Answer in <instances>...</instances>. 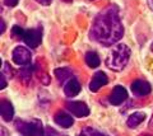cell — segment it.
<instances>
[{
  "label": "cell",
  "mask_w": 153,
  "mask_h": 136,
  "mask_svg": "<svg viewBox=\"0 0 153 136\" xmlns=\"http://www.w3.org/2000/svg\"><path fill=\"white\" fill-rule=\"evenodd\" d=\"M124 35V27L116 5L107 7L94 18L91 28V38L103 46H112Z\"/></svg>",
  "instance_id": "6da1fadb"
},
{
  "label": "cell",
  "mask_w": 153,
  "mask_h": 136,
  "mask_svg": "<svg viewBox=\"0 0 153 136\" xmlns=\"http://www.w3.org/2000/svg\"><path fill=\"white\" fill-rule=\"evenodd\" d=\"M130 57V49L126 45L120 43L110 51L106 59V65L114 71H121L126 66Z\"/></svg>",
  "instance_id": "7a4b0ae2"
},
{
  "label": "cell",
  "mask_w": 153,
  "mask_h": 136,
  "mask_svg": "<svg viewBox=\"0 0 153 136\" xmlns=\"http://www.w3.org/2000/svg\"><path fill=\"white\" fill-rule=\"evenodd\" d=\"M17 130L25 136H44V130H42V124L38 120L33 121H17L16 122Z\"/></svg>",
  "instance_id": "3957f363"
},
{
  "label": "cell",
  "mask_w": 153,
  "mask_h": 136,
  "mask_svg": "<svg viewBox=\"0 0 153 136\" xmlns=\"http://www.w3.org/2000/svg\"><path fill=\"white\" fill-rule=\"evenodd\" d=\"M12 57H13V61L16 62L17 65H28L31 62V52L30 50L23 47V46H17L16 49L13 50V54H12Z\"/></svg>",
  "instance_id": "277c9868"
},
{
  "label": "cell",
  "mask_w": 153,
  "mask_h": 136,
  "mask_svg": "<svg viewBox=\"0 0 153 136\" xmlns=\"http://www.w3.org/2000/svg\"><path fill=\"white\" fill-rule=\"evenodd\" d=\"M23 40H25L28 47L36 49L37 46L41 43V40H42V28L38 27V28H33V29L26 31Z\"/></svg>",
  "instance_id": "5b68a950"
},
{
  "label": "cell",
  "mask_w": 153,
  "mask_h": 136,
  "mask_svg": "<svg viewBox=\"0 0 153 136\" xmlns=\"http://www.w3.org/2000/svg\"><path fill=\"white\" fill-rule=\"evenodd\" d=\"M66 108L76 117H85L89 115L88 106L83 102H68L66 103Z\"/></svg>",
  "instance_id": "8992f818"
},
{
  "label": "cell",
  "mask_w": 153,
  "mask_h": 136,
  "mask_svg": "<svg viewBox=\"0 0 153 136\" xmlns=\"http://www.w3.org/2000/svg\"><path fill=\"white\" fill-rule=\"evenodd\" d=\"M126 99H128L126 89L124 88L123 85H116L112 93H111V96H110V103L114 104V106H119Z\"/></svg>",
  "instance_id": "52a82bcc"
},
{
  "label": "cell",
  "mask_w": 153,
  "mask_h": 136,
  "mask_svg": "<svg viewBox=\"0 0 153 136\" xmlns=\"http://www.w3.org/2000/svg\"><path fill=\"white\" fill-rule=\"evenodd\" d=\"M151 90H152L151 84L148 82H146V80H142V79L135 80L131 84V92L135 96H139V97L147 96V94H149L151 93Z\"/></svg>",
  "instance_id": "ba28073f"
},
{
  "label": "cell",
  "mask_w": 153,
  "mask_h": 136,
  "mask_svg": "<svg viewBox=\"0 0 153 136\" xmlns=\"http://www.w3.org/2000/svg\"><path fill=\"white\" fill-rule=\"evenodd\" d=\"M107 82H108L107 75L105 73H102V71H97L93 75L92 80H91V83H89V90L91 92H97L101 87L106 85Z\"/></svg>",
  "instance_id": "9c48e42d"
},
{
  "label": "cell",
  "mask_w": 153,
  "mask_h": 136,
  "mask_svg": "<svg viewBox=\"0 0 153 136\" xmlns=\"http://www.w3.org/2000/svg\"><path fill=\"white\" fill-rule=\"evenodd\" d=\"M64 92H65L66 97H70V98L71 97H75L80 92V84H79V82L76 80L75 78H71L70 80L65 84Z\"/></svg>",
  "instance_id": "30bf717a"
},
{
  "label": "cell",
  "mask_w": 153,
  "mask_h": 136,
  "mask_svg": "<svg viewBox=\"0 0 153 136\" xmlns=\"http://www.w3.org/2000/svg\"><path fill=\"white\" fill-rule=\"evenodd\" d=\"M55 122L59 126H61V127L68 129L74 124V121H73V118H71V116H69L66 112L60 111L55 115Z\"/></svg>",
  "instance_id": "8fae6325"
},
{
  "label": "cell",
  "mask_w": 153,
  "mask_h": 136,
  "mask_svg": "<svg viewBox=\"0 0 153 136\" xmlns=\"http://www.w3.org/2000/svg\"><path fill=\"white\" fill-rule=\"evenodd\" d=\"M0 115H1L4 121H10L13 118L14 110H13V106L10 104V102H8L5 99L0 102Z\"/></svg>",
  "instance_id": "7c38bea8"
},
{
  "label": "cell",
  "mask_w": 153,
  "mask_h": 136,
  "mask_svg": "<svg viewBox=\"0 0 153 136\" xmlns=\"http://www.w3.org/2000/svg\"><path fill=\"white\" fill-rule=\"evenodd\" d=\"M144 118H146V115L143 113V112H135V113L129 116L126 124L130 129H134V127H137V126H139L143 121H144Z\"/></svg>",
  "instance_id": "4fadbf2b"
},
{
  "label": "cell",
  "mask_w": 153,
  "mask_h": 136,
  "mask_svg": "<svg viewBox=\"0 0 153 136\" xmlns=\"http://www.w3.org/2000/svg\"><path fill=\"white\" fill-rule=\"evenodd\" d=\"M85 62L89 68H98L100 64H101V60H100V56L94 52V51H89V52L85 54Z\"/></svg>",
  "instance_id": "5bb4252c"
},
{
  "label": "cell",
  "mask_w": 153,
  "mask_h": 136,
  "mask_svg": "<svg viewBox=\"0 0 153 136\" xmlns=\"http://www.w3.org/2000/svg\"><path fill=\"white\" fill-rule=\"evenodd\" d=\"M55 76L56 79L59 80L60 83H63L65 82L66 79H69L71 76V71L69 69H66V68H60V69H56L55 70Z\"/></svg>",
  "instance_id": "9a60e30c"
},
{
  "label": "cell",
  "mask_w": 153,
  "mask_h": 136,
  "mask_svg": "<svg viewBox=\"0 0 153 136\" xmlns=\"http://www.w3.org/2000/svg\"><path fill=\"white\" fill-rule=\"evenodd\" d=\"M79 136H107V135H103L98 131H96L93 129H84L82 132L79 134Z\"/></svg>",
  "instance_id": "2e32d148"
},
{
  "label": "cell",
  "mask_w": 153,
  "mask_h": 136,
  "mask_svg": "<svg viewBox=\"0 0 153 136\" xmlns=\"http://www.w3.org/2000/svg\"><path fill=\"white\" fill-rule=\"evenodd\" d=\"M12 33H13L14 37H17V38H23V37H25L26 31L23 29L22 27H19V26H14L12 28Z\"/></svg>",
  "instance_id": "e0dca14e"
},
{
  "label": "cell",
  "mask_w": 153,
  "mask_h": 136,
  "mask_svg": "<svg viewBox=\"0 0 153 136\" xmlns=\"http://www.w3.org/2000/svg\"><path fill=\"white\" fill-rule=\"evenodd\" d=\"M19 0H4V3H5V5L8 7H16L18 4Z\"/></svg>",
  "instance_id": "ac0fdd59"
},
{
  "label": "cell",
  "mask_w": 153,
  "mask_h": 136,
  "mask_svg": "<svg viewBox=\"0 0 153 136\" xmlns=\"http://www.w3.org/2000/svg\"><path fill=\"white\" fill-rule=\"evenodd\" d=\"M7 87V82H5V76L1 74V76H0V89H5Z\"/></svg>",
  "instance_id": "d6986e66"
},
{
  "label": "cell",
  "mask_w": 153,
  "mask_h": 136,
  "mask_svg": "<svg viewBox=\"0 0 153 136\" xmlns=\"http://www.w3.org/2000/svg\"><path fill=\"white\" fill-rule=\"evenodd\" d=\"M36 1L40 3V4H42V5H50L52 0H36Z\"/></svg>",
  "instance_id": "ffe728a7"
},
{
  "label": "cell",
  "mask_w": 153,
  "mask_h": 136,
  "mask_svg": "<svg viewBox=\"0 0 153 136\" xmlns=\"http://www.w3.org/2000/svg\"><path fill=\"white\" fill-rule=\"evenodd\" d=\"M4 31H5V23H4V21L1 19V29H0V33H4Z\"/></svg>",
  "instance_id": "44dd1931"
},
{
  "label": "cell",
  "mask_w": 153,
  "mask_h": 136,
  "mask_svg": "<svg viewBox=\"0 0 153 136\" xmlns=\"http://www.w3.org/2000/svg\"><path fill=\"white\" fill-rule=\"evenodd\" d=\"M147 1H148V5H149V8L153 10V0H147Z\"/></svg>",
  "instance_id": "7402d4cb"
},
{
  "label": "cell",
  "mask_w": 153,
  "mask_h": 136,
  "mask_svg": "<svg viewBox=\"0 0 153 136\" xmlns=\"http://www.w3.org/2000/svg\"><path fill=\"white\" fill-rule=\"evenodd\" d=\"M151 51L153 52V42H152V45H151Z\"/></svg>",
  "instance_id": "603a6c76"
},
{
  "label": "cell",
  "mask_w": 153,
  "mask_h": 136,
  "mask_svg": "<svg viewBox=\"0 0 153 136\" xmlns=\"http://www.w3.org/2000/svg\"><path fill=\"white\" fill-rule=\"evenodd\" d=\"M143 136H151V135H143Z\"/></svg>",
  "instance_id": "cb8c5ba5"
}]
</instances>
